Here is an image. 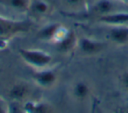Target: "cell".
I'll use <instances>...</instances> for the list:
<instances>
[{
    "label": "cell",
    "mask_w": 128,
    "mask_h": 113,
    "mask_svg": "<svg viewBox=\"0 0 128 113\" xmlns=\"http://www.w3.org/2000/svg\"><path fill=\"white\" fill-rule=\"evenodd\" d=\"M32 23L29 20H14L0 15V43L3 47L15 36L27 33L31 30Z\"/></svg>",
    "instance_id": "cell-1"
},
{
    "label": "cell",
    "mask_w": 128,
    "mask_h": 113,
    "mask_svg": "<svg viewBox=\"0 0 128 113\" xmlns=\"http://www.w3.org/2000/svg\"><path fill=\"white\" fill-rule=\"evenodd\" d=\"M18 53L20 58L35 70L48 67L53 59L48 52L41 49L21 48L18 50Z\"/></svg>",
    "instance_id": "cell-2"
},
{
    "label": "cell",
    "mask_w": 128,
    "mask_h": 113,
    "mask_svg": "<svg viewBox=\"0 0 128 113\" xmlns=\"http://www.w3.org/2000/svg\"><path fill=\"white\" fill-rule=\"evenodd\" d=\"M106 47V44L100 40L90 37H80L77 40L78 51L85 56H93L101 53Z\"/></svg>",
    "instance_id": "cell-3"
},
{
    "label": "cell",
    "mask_w": 128,
    "mask_h": 113,
    "mask_svg": "<svg viewBox=\"0 0 128 113\" xmlns=\"http://www.w3.org/2000/svg\"><path fill=\"white\" fill-rule=\"evenodd\" d=\"M32 78L36 85L42 88H51L53 87L58 80L57 70L54 68L45 67L42 69L35 70L32 74Z\"/></svg>",
    "instance_id": "cell-4"
},
{
    "label": "cell",
    "mask_w": 128,
    "mask_h": 113,
    "mask_svg": "<svg viewBox=\"0 0 128 113\" xmlns=\"http://www.w3.org/2000/svg\"><path fill=\"white\" fill-rule=\"evenodd\" d=\"M116 1L117 0H96L88 9V13L89 15L97 17V19L113 13L116 11Z\"/></svg>",
    "instance_id": "cell-5"
},
{
    "label": "cell",
    "mask_w": 128,
    "mask_h": 113,
    "mask_svg": "<svg viewBox=\"0 0 128 113\" xmlns=\"http://www.w3.org/2000/svg\"><path fill=\"white\" fill-rule=\"evenodd\" d=\"M77 40L78 38L75 35L74 31L68 29L64 36L54 44L56 46L57 51L63 54H69L77 47Z\"/></svg>",
    "instance_id": "cell-6"
},
{
    "label": "cell",
    "mask_w": 128,
    "mask_h": 113,
    "mask_svg": "<svg viewBox=\"0 0 128 113\" xmlns=\"http://www.w3.org/2000/svg\"><path fill=\"white\" fill-rule=\"evenodd\" d=\"M31 93L30 86L25 82H16L12 84L8 90V95L12 101L19 103L28 98Z\"/></svg>",
    "instance_id": "cell-7"
},
{
    "label": "cell",
    "mask_w": 128,
    "mask_h": 113,
    "mask_svg": "<svg viewBox=\"0 0 128 113\" xmlns=\"http://www.w3.org/2000/svg\"><path fill=\"white\" fill-rule=\"evenodd\" d=\"M23 113H54L53 106L47 101H26L22 106Z\"/></svg>",
    "instance_id": "cell-8"
},
{
    "label": "cell",
    "mask_w": 128,
    "mask_h": 113,
    "mask_svg": "<svg viewBox=\"0 0 128 113\" xmlns=\"http://www.w3.org/2000/svg\"><path fill=\"white\" fill-rule=\"evenodd\" d=\"M62 27H63V25H61L60 23H57V22L46 24L37 32V38L42 41H49V42L54 43V41H55L58 33L62 29Z\"/></svg>",
    "instance_id": "cell-9"
},
{
    "label": "cell",
    "mask_w": 128,
    "mask_h": 113,
    "mask_svg": "<svg viewBox=\"0 0 128 113\" xmlns=\"http://www.w3.org/2000/svg\"><path fill=\"white\" fill-rule=\"evenodd\" d=\"M108 39L115 44L123 45L128 43V25L111 26L108 35Z\"/></svg>",
    "instance_id": "cell-10"
},
{
    "label": "cell",
    "mask_w": 128,
    "mask_h": 113,
    "mask_svg": "<svg viewBox=\"0 0 128 113\" xmlns=\"http://www.w3.org/2000/svg\"><path fill=\"white\" fill-rule=\"evenodd\" d=\"M98 21L109 26L128 25V12L115 11L113 13L98 18Z\"/></svg>",
    "instance_id": "cell-11"
},
{
    "label": "cell",
    "mask_w": 128,
    "mask_h": 113,
    "mask_svg": "<svg viewBox=\"0 0 128 113\" xmlns=\"http://www.w3.org/2000/svg\"><path fill=\"white\" fill-rule=\"evenodd\" d=\"M51 9L52 8L50 3L46 0H31L28 12L31 13L34 17L42 18L49 15Z\"/></svg>",
    "instance_id": "cell-12"
},
{
    "label": "cell",
    "mask_w": 128,
    "mask_h": 113,
    "mask_svg": "<svg viewBox=\"0 0 128 113\" xmlns=\"http://www.w3.org/2000/svg\"><path fill=\"white\" fill-rule=\"evenodd\" d=\"M90 93H91V87L84 80H79L75 82L71 88V95L75 100L78 101L85 100L90 95Z\"/></svg>",
    "instance_id": "cell-13"
},
{
    "label": "cell",
    "mask_w": 128,
    "mask_h": 113,
    "mask_svg": "<svg viewBox=\"0 0 128 113\" xmlns=\"http://www.w3.org/2000/svg\"><path fill=\"white\" fill-rule=\"evenodd\" d=\"M31 0H0V4L18 12H28Z\"/></svg>",
    "instance_id": "cell-14"
},
{
    "label": "cell",
    "mask_w": 128,
    "mask_h": 113,
    "mask_svg": "<svg viewBox=\"0 0 128 113\" xmlns=\"http://www.w3.org/2000/svg\"><path fill=\"white\" fill-rule=\"evenodd\" d=\"M63 2L67 7L72 9H80L85 6L86 0H63Z\"/></svg>",
    "instance_id": "cell-15"
},
{
    "label": "cell",
    "mask_w": 128,
    "mask_h": 113,
    "mask_svg": "<svg viewBox=\"0 0 128 113\" xmlns=\"http://www.w3.org/2000/svg\"><path fill=\"white\" fill-rule=\"evenodd\" d=\"M119 83L122 88L128 90V67L125 68L119 75Z\"/></svg>",
    "instance_id": "cell-16"
},
{
    "label": "cell",
    "mask_w": 128,
    "mask_h": 113,
    "mask_svg": "<svg viewBox=\"0 0 128 113\" xmlns=\"http://www.w3.org/2000/svg\"><path fill=\"white\" fill-rule=\"evenodd\" d=\"M113 113H128V110H126L125 108H117L114 110Z\"/></svg>",
    "instance_id": "cell-17"
},
{
    "label": "cell",
    "mask_w": 128,
    "mask_h": 113,
    "mask_svg": "<svg viewBox=\"0 0 128 113\" xmlns=\"http://www.w3.org/2000/svg\"><path fill=\"white\" fill-rule=\"evenodd\" d=\"M8 112H9V110L2 103H0V113H8Z\"/></svg>",
    "instance_id": "cell-18"
},
{
    "label": "cell",
    "mask_w": 128,
    "mask_h": 113,
    "mask_svg": "<svg viewBox=\"0 0 128 113\" xmlns=\"http://www.w3.org/2000/svg\"><path fill=\"white\" fill-rule=\"evenodd\" d=\"M117 1H121V2H124V3H128V0H117Z\"/></svg>",
    "instance_id": "cell-19"
},
{
    "label": "cell",
    "mask_w": 128,
    "mask_h": 113,
    "mask_svg": "<svg viewBox=\"0 0 128 113\" xmlns=\"http://www.w3.org/2000/svg\"><path fill=\"white\" fill-rule=\"evenodd\" d=\"M97 113H101V111H100L99 109H97Z\"/></svg>",
    "instance_id": "cell-20"
},
{
    "label": "cell",
    "mask_w": 128,
    "mask_h": 113,
    "mask_svg": "<svg viewBox=\"0 0 128 113\" xmlns=\"http://www.w3.org/2000/svg\"><path fill=\"white\" fill-rule=\"evenodd\" d=\"M1 48H3V46H2V44L0 43V49H1Z\"/></svg>",
    "instance_id": "cell-21"
},
{
    "label": "cell",
    "mask_w": 128,
    "mask_h": 113,
    "mask_svg": "<svg viewBox=\"0 0 128 113\" xmlns=\"http://www.w3.org/2000/svg\"><path fill=\"white\" fill-rule=\"evenodd\" d=\"M8 113H10V112H8Z\"/></svg>",
    "instance_id": "cell-22"
}]
</instances>
